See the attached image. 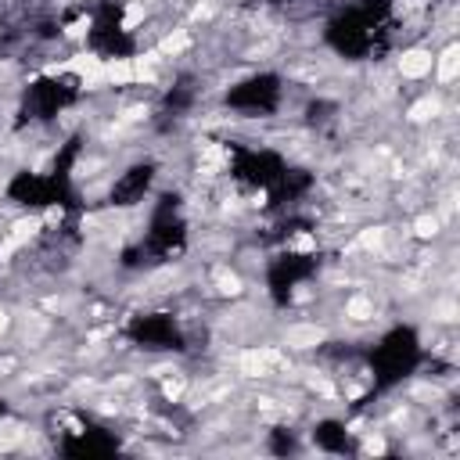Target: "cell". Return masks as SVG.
<instances>
[{"label": "cell", "mask_w": 460, "mask_h": 460, "mask_svg": "<svg viewBox=\"0 0 460 460\" xmlns=\"http://www.w3.org/2000/svg\"><path fill=\"white\" fill-rule=\"evenodd\" d=\"M431 65H435V50L424 47V43H410L395 58V75L399 79H410V83H420V79L431 75Z\"/></svg>", "instance_id": "1"}, {"label": "cell", "mask_w": 460, "mask_h": 460, "mask_svg": "<svg viewBox=\"0 0 460 460\" xmlns=\"http://www.w3.org/2000/svg\"><path fill=\"white\" fill-rule=\"evenodd\" d=\"M460 50H456V43L449 40L442 50H435V65H431V75H435V83L438 86H453L456 83V75H460V58H456Z\"/></svg>", "instance_id": "2"}, {"label": "cell", "mask_w": 460, "mask_h": 460, "mask_svg": "<svg viewBox=\"0 0 460 460\" xmlns=\"http://www.w3.org/2000/svg\"><path fill=\"white\" fill-rule=\"evenodd\" d=\"M438 115H442V97H438V93H420V97L406 108V119L417 122V126H420V122H435Z\"/></svg>", "instance_id": "3"}, {"label": "cell", "mask_w": 460, "mask_h": 460, "mask_svg": "<svg viewBox=\"0 0 460 460\" xmlns=\"http://www.w3.org/2000/svg\"><path fill=\"white\" fill-rule=\"evenodd\" d=\"M442 223H446V219H442L438 212H420V216L413 219V234H417L420 241H435V237L442 234Z\"/></svg>", "instance_id": "4"}, {"label": "cell", "mask_w": 460, "mask_h": 460, "mask_svg": "<svg viewBox=\"0 0 460 460\" xmlns=\"http://www.w3.org/2000/svg\"><path fill=\"white\" fill-rule=\"evenodd\" d=\"M11 331V309L7 305H0V338Z\"/></svg>", "instance_id": "5"}]
</instances>
